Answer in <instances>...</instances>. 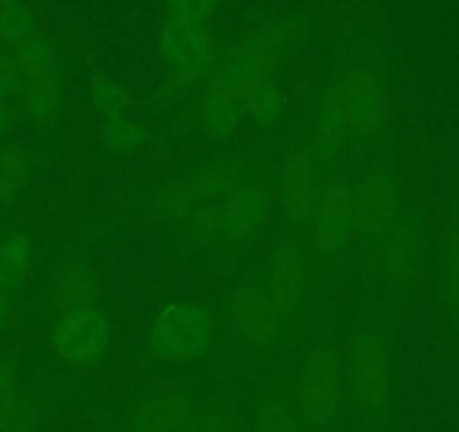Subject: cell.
Segmentation results:
<instances>
[{
	"label": "cell",
	"instance_id": "6da1fadb",
	"mask_svg": "<svg viewBox=\"0 0 459 432\" xmlns=\"http://www.w3.org/2000/svg\"><path fill=\"white\" fill-rule=\"evenodd\" d=\"M307 28V12H280L262 19L235 43L225 46L223 59L198 101L196 122L203 134L210 138H228L235 134L244 117L246 92L262 79L273 77Z\"/></svg>",
	"mask_w": 459,
	"mask_h": 432
},
{
	"label": "cell",
	"instance_id": "7a4b0ae2",
	"mask_svg": "<svg viewBox=\"0 0 459 432\" xmlns=\"http://www.w3.org/2000/svg\"><path fill=\"white\" fill-rule=\"evenodd\" d=\"M344 356L347 401L365 428L385 421L392 401L394 354L392 341L378 322H365L351 332Z\"/></svg>",
	"mask_w": 459,
	"mask_h": 432
},
{
	"label": "cell",
	"instance_id": "3957f363",
	"mask_svg": "<svg viewBox=\"0 0 459 432\" xmlns=\"http://www.w3.org/2000/svg\"><path fill=\"white\" fill-rule=\"evenodd\" d=\"M295 399L311 432H335L347 405L344 356L331 332H317L304 347L293 376Z\"/></svg>",
	"mask_w": 459,
	"mask_h": 432
},
{
	"label": "cell",
	"instance_id": "277c9868",
	"mask_svg": "<svg viewBox=\"0 0 459 432\" xmlns=\"http://www.w3.org/2000/svg\"><path fill=\"white\" fill-rule=\"evenodd\" d=\"M401 183L394 158L385 147L377 149L354 183L356 237L365 277H372L378 248L401 210Z\"/></svg>",
	"mask_w": 459,
	"mask_h": 432
},
{
	"label": "cell",
	"instance_id": "5b68a950",
	"mask_svg": "<svg viewBox=\"0 0 459 432\" xmlns=\"http://www.w3.org/2000/svg\"><path fill=\"white\" fill-rule=\"evenodd\" d=\"M354 235V180L350 160H338L325 167L320 196L304 241L313 264L322 271H329L340 262Z\"/></svg>",
	"mask_w": 459,
	"mask_h": 432
},
{
	"label": "cell",
	"instance_id": "8992f818",
	"mask_svg": "<svg viewBox=\"0 0 459 432\" xmlns=\"http://www.w3.org/2000/svg\"><path fill=\"white\" fill-rule=\"evenodd\" d=\"M259 153L262 149H248V151L239 149V151H228L210 158L194 169L160 185L149 198V207L162 221L178 223L198 205L219 198L230 185L250 169Z\"/></svg>",
	"mask_w": 459,
	"mask_h": 432
},
{
	"label": "cell",
	"instance_id": "52a82bcc",
	"mask_svg": "<svg viewBox=\"0 0 459 432\" xmlns=\"http://www.w3.org/2000/svg\"><path fill=\"white\" fill-rule=\"evenodd\" d=\"M275 196V165L271 153L262 149L250 169L219 196L221 235L216 250H235L253 239L268 221Z\"/></svg>",
	"mask_w": 459,
	"mask_h": 432
},
{
	"label": "cell",
	"instance_id": "ba28073f",
	"mask_svg": "<svg viewBox=\"0 0 459 432\" xmlns=\"http://www.w3.org/2000/svg\"><path fill=\"white\" fill-rule=\"evenodd\" d=\"M262 281L284 322L286 333L295 338L307 324L311 295V255L307 241L290 230L281 232L268 250Z\"/></svg>",
	"mask_w": 459,
	"mask_h": 432
},
{
	"label": "cell",
	"instance_id": "9c48e42d",
	"mask_svg": "<svg viewBox=\"0 0 459 432\" xmlns=\"http://www.w3.org/2000/svg\"><path fill=\"white\" fill-rule=\"evenodd\" d=\"M428 250V226L417 203L401 205L394 223L378 248L369 286L390 298H399L417 281Z\"/></svg>",
	"mask_w": 459,
	"mask_h": 432
},
{
	"label": "cell",
	"instance_id": "30bf717a",
	"mask_svg": "<svg viewBox=\"0 0 459 432\" xmlns=\"http://www.w3.org/2000/svg\"><path fill=\"white\" fill-rule=\"evenodd\" d=\"M225 308L237 347L246 356L271 359L286 341H290L262 277H244L237 281L230 289Z\"/></svg>",
	"mask_w": 459,
	"mask_h": 432
},
{
	"label": "cell",
	"instance_id": "8fae6325",
	"mask_svg": "<svg viewBox=\"0 0 459 432\" xmlns=\"http://www.w3.org/2000/svg\"><path fill=\"white\" fill-rule=\"evenodd\" d=\"M19 73L21 106L37 125L48 126L56 120L64 97L61 64L50 39L39 30L34 37L12 50Z\"/></svg>",
	"mask_w": 459,
	"mask_h": 432
},
{
	"label": "cell",
	"instance_id": "7c38bea8",
	"mask_svg": "<svg viewBox=\"0 0 459 432\" xmlns=\"http://www.w3.org/2000/svg\"><path fill=\"white\" fill-rule=\"evenodd\" d=\"M322 176L325 167L308 140V134L295 135L280 158V167L275 171V192L289 230L302 239L307 237L313 210L317 205Z\"/></svg>",
	"mask_w": 459,
	"mask_h": 432
},
{
	"label": "cell",
	"instance_id": "4fadbf2b",
	"mask_svg": "<svg viewBox=\"0 0 459 432\" xmlns=\"http://www.w3.org/2000/svg\"><path fill=\"white\" fill-rule=\"evenodd\" d=\"M214 333V315L205 304L171 299L153 315L147 345L162 360H194L210 350Z\"/></svg>",
	"mask_w": 459,
	"mask_h": 432
},
{
	"label": "cell",
	"instance_id": "5bb4252c",
	"mask_svg": "<svg viewBox=\"0 0 459 432\" xmlns=\"http://www.w3.org/2000/svg\"><path fill=\"white\" fill-rule=\"evenodd\" d=\"M347 101V158H359L377 140L387 113V88L369 59L342 61Z\"/></svg>",
	"mask_w": 459,
	"mask_h": 432
},
{
	"label": "cell",
	"instance_id": "9a60e30c",
	"mask_svg": "<svg viewBox=\"0 0 459 432\" xmlns=\"http://www.w3.org/2000/svg\"><path fill=\"white\" fill-rule=\"evenodd\" d=\"M322 167L347 158V101H344V70L335 65L322 82L316 99L311 129L307 131Z\"/></svg>",
	"mask_w": 459,
	"mask_h": 432
},
{
	"label": "cell",
	"instance_id": "2e32d148",
	"mask_svg": "<svg viewBox=\"0 0 459 432\" xmlns=\"http://www.w3.org/2000/svg\"><path fill=\"white\" fill-rule=\"evenodd\" d=\"M253 432H311L289 369L275 367L259 378L253 394Z\"/></svg>",
	"mask_w": 459,
	"mask_h": 432
},
{
	"label": "cell",
	"instance_id": "e0dca14e",
	"mask_svg": "<svg viewBox=\"0 0 459 432\" xmlns=\"http://www.w3.org/2000/svg\"><path fill=\"white\" fill-rule=\"evenodd\" d=\"M205 394L196 387L176 385L144 396L129 410L122 432H180Z\"/></svg>",
	"mask_w": 459,
	"mask_h": 432
},
{
	"label": "cell",
	"instance_id": "ac0fdd59",
	"mask_svg": "<svg viewBox=\"0 0 459 432\" xmlns=\"http://www.w3.org/2000/svg\"><path fill=\"white\" fill-rule=\"evenodd\" d=\"M108 315L95 304V307L61 313L52 332V341L65 360L86 365L100 359L108 342Z\"/></svg>",
	"mask_w": 459,
	"mask_h": 432
},
{
	"label": "cell",
	"instance_id": "d6986e66",
	"mask_svg": "<svg viewBox=\"0 0 459 432\" xmlns=\"http://www.w3.org/2000/svg\"><path fill=\"white\" fill-rule=\"evenodd\" d=\"M100 289V271L95 264L88 257H68L52 271L46 284V302L61 315L83 307H95Z\"/></svg>",
	"mask_w": 459,
	"mask_h": 432
},
{
	"label": "cell",
	"instance_id": "ffe728a7",
	"mask_svg": "<svg viewBox=\"0 0 459 432\" xmlns=\"http://www.w3.org/2000/svg\"><path fill=\"white\" fill-rule=\"evenodd\" d=\"M219 41L210 37L207 25L185 23L165 16L158 32V48H160L162 61L167 70H180L196 64L198 59L207 55Z\"/></svg>",
	"mask_w": 459,
	"mask_h": 432
},
{
	"label": "cell",
	"instance_id": "44dd1931",
	"mask_svg": "<svg viewBox=\"0 0 459 432\" xmlns=\"http://www.w3.org/2000/svg\"><path fill=\"white\" fill-rule=\"evenodd\" d=\"M437 293L446 320L459 327V221L446 228L437 255Z\"/></svg>",
	"mask_w": 459,
	"mask_h": 432
},
{
	"label": "cell",
	"instance_id": "7402d4cb",
	"mask_svg": "<svg viewBox=\"0 0 459 432\" xmlns=\"http://www.w3.org/2000/svg\"><path fill=\"white\" fill-rule=\"evenodd\" d=\"M34 167V153L28 143L5 144L0 149V207L10 205L28 185Z\"/></svg>",
	"mask_w": 459,
	"mask_h": 432
},
{
	"label": "cell",
	"instance_id": "603a6c76",
	"mask_svg": "<svg viewBox=\"0 0 459 432\" xmlns=\"http://www.w3.org/2000/svg\"><path fill=\"white\" fill-rule=\"evenodd\" d=\"M176 235L185 246L196 250H216L219 248V198L210 203H203L196 210L183 216L178 223H174Z\"/></svg>",
	"mask_w": 459,
	"mask_h": 432
},
{
	"label": "cell",
	"instance_id": "cb8c5ba5",
	"mask_svg": "<svg viewBox=\"0 0 459 432\" xmlns=\"http://www.w3.org/2000/svg\"><path fill=\"white\" fill-rule=\"evenodd\" d=\"M34 262V244L25 232L0 239V284L21 290Z\"/></svg>",
	"mask_w": 459,
	"mask_h": 432
},
{
	"label": "cell",
	"instance_id": "d4e9b609",
	"mask_svg": "<svg viewBox=\"0 0 459 432\" xmlns=\"http://www.w3.org/2000/svg\"><path fill=\"white\" fill-rule=\"evenodd\" d=\"M180 432H248V428L228 401L219 396H205Z\"/></svg>",
	"mask_w": 459,
	"mask_h": 432
},
{
	"label": "cell",
	"instance_id": "484cf974",
	"mask_svg": "<svg viewBox=\"0 0 459 432\" xmlns=\"http://www.w3.org/2000/svg\"><path fill=\"white\" fill-rule=\"evenodd\" d=\"M284 104L286 97L281 83L273 74L250 86V91L246 92L244 116H248L257 125H273L284 113Z\"/></svg>",
	"mask_w": 459,
	"mask_h": 432
},
{
	"label": "cell",
	"instance_id": "4316f807",
	"mask_svg": "<svg viewBox=\"0 0 459 432\" xmlns=\"http://www.w3.org/2000/svg\"><path fill=\"white\" fill-rule=\"evenodd\" d=\"M37 32V14L28 3H21V0L0 3V43L3 46L14 50Z\"/></svg>",
	"mask_w": 459,
	"mask_h": 432
},
{
	"label": "cell",
	"instance_id": "83f0119b",
	"mask_svg": "<svg viewBox=\"0 0 459 432\" xmlns=\"http://www.w3.org/2000/svg\"><path fill=\"white\" fill-rule=\"evenodd\" d=\"M43 408L37 394L19 392L0 408V432H39Z\"/></svg>",
	"mask_w": 459,
	"mask_h": 432
},
{
	"label": "cell",
	"instance_id": "f1b7e54d",
	"mask_svg": "<svg viewBox=\"0 0 459 432\" xmlns=\"http://www.w3.org/2000/svg\"><path fill=\"white\" fill-rule=\"evenodd\" d=\"M91 97L101 117L126 113L131 106V97L125 83L113 74L101 73V70L92 73L91 77Z\"/></svg>",
	"mask_w": 459,
	"mask_h": 432
},
{
	"label": "cell",
	"instance_id": "f546056e",
	"mask_svg": "<svg viewBox=\"0 0 459 432\" xmlns=\"http://www.w3.org/2000/svg\"><path fill=\"white\" fill-rule=\"evenodd\" d=\"M101 138L108 147L117 151H129V149L140 147L147 138V129L143 122L131 111L117 113V116L101 117Z\"/></svg>",
	"mask_w": 459,
	"mask_h": 432
},
{
	"label": "cell",
	"instance_id": "4dcf8cb0",
	"mask_svg": "<svg viewBox=\"0 0 459 432\" xmlns=\"http://www.w3.org/2000/svg\"><path fill=\"white\" fill-rule=\"evenodd\" d=\"M216 5L214 3H207V0H174L169 3L165 10V16L176 21H185V23H196V25H207L210 28V21L214 16Z\"/></svg>",
	"mask_w": 459,
	"mask_h": 432
},
{
	"label": "cell",
	"instance_id": "1f68e13d",
	"mask_svg": "<svg viewBox=\"0 0 459 432\" xmlns=\"http://www.w3.org/2000/svg\"><path fill=\"white\" fill-rule=\"evenodd\" d=\"M21 387V363L14 354H0V408L10 403Z\"/></svg>",
	"mask_w": 459,
	"mask_h": 432
},
{
	"label": "cell",
	"instance_id": "d6a6232c",
	"mask_svg": "<svg viewBox=\"0 0 459 432\" xmlns=\"http://www.w3.org/2000/svg\"><path fill=\"white\" fill-rule=\"evenodd\" d=\"M19 86V73H16V61L10 48L0 43V101L10 99L12 91Z\"/></svg>",
	"mask_w": 459,
	"mask_h": 432
},
{
	"label": "cell",
	"instance_id": "836d02e7",
	"mask_svg": "<svg viewBox=\"0 0 459 432\" xmlns=\"http://www.w3.org/2000/svg\"><path fill=\"white\" fill-rule=\"evenodd\" d=\"M21 290L10 289V286L0 284V329L5 327L7 320H10L12 311H14L16 298H19Z\"/></svg>",
	"mask_w": 459,
	"mask_h": 432
},
{
	"label": "cell",
	"instance_id": "e575fe53",
	"mask_svg": "<svg viewBox=\"0 0 459 432\" xmlns=\"http://www.w3.org/2000/svg\"><path fill=\"white\" fill-rule=\"evenodd\" d=\"M12 120H14V108H12L10 99L0 101V138L7 134V129L12 126Z\"/></svg>",
	"mask_w": 459,
	"mask_h": 432
}]
</instances>
